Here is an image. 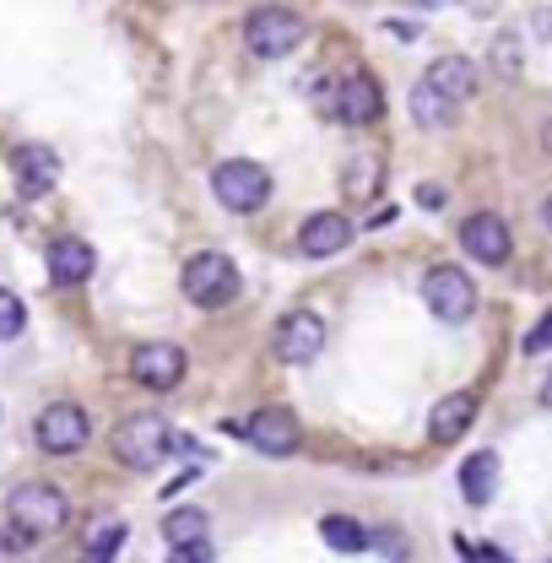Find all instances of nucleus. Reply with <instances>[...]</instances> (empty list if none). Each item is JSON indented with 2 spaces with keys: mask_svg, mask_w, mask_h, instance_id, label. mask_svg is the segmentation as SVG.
I'll return each mask as SVG.
<instances>
[{
  "mask_svg": "<svg viewBox=\"0 0 552 563\" xmlns=\"http://www.w3.org/2000/svg\"><path fill=\"white\" fill-rule=\"evenodd\" d=\"M179 287H185V298L196 303V309H228L233 298H239V266L228 261V255H217V250H201V255H190L185 261V277H179Z\"/></svg>",
  "mask_w": 552,
  "mask_h": 563,
  "instance_id": "nucleus-1",
  "label": "nucleus"
},
{
  "mask_svg": "<svg viewBox=\"0 0 552 563\" xmlns=\"http://www.w3.org/2000/svg\"><path fill=\"white\" fill-rule=\"evenodd\" d=\"M174 450V428L157 418V412H136L114 428V461H125L131 472H152L163 466Z\"/></svg>",
  "mask_w": 552,
  "mask_h": 563,
  "instance_id": "nucleus-2",
  "label": "nucleus"
},
{
  "mask_svg": "<svg viewBox=\"0 0 552 563\" xmlns=\"http://www.w3.org/2000/svg\"><path fill=\"white\" fill-rule=\"evenodd\" d=\"M11 526H22L33 542H44V537H55V531H66L70 520V504L66 493L55 488V483H22V488L11 493Z\"/></svg>",
  "mask_w": 552,
  "mask_h": 563,
  "instance_id": "nucleus-3",
  "label": "nucleus"
},
{
  "mask_svg": "<svg viewBox=\"0 0 552 563\" xmlns=\"http://www.w3.org/2000/svg\"><path fill=\"white\" fill-rule=\"evenodd\" d=\"M244 44L261 60H281V55H292L303 44V16L287 11V5H255L244 16Z\"/></svg>",
  "mask_w": 552,
  "mask_h": 563,
  "instance_id": "nucleus-4",
  "label": "nucleus"
},
{
  "mask_svg": "<svg viewBox=\"0 0 552 563\" xmlns=\"http://www.w3.org/2000/svg\"><path fill=\"white\" fill-rule=\"evenodd\" d=\"M211 190L228 211H261L272 201V174L250 157H228V163L211 168Z\"/></svg>",
  "mask_w": 552,
  "mask_h": 563,
  "instance_id": "nucleus-5",
  "label": "nucleus"
},
{
  "mask_svg": "<svg viewBox=\"0 0 552 563\" xmlns=\"http://www.w3.org/2000/svg\"><path fill=\"white\" fill-rule=\"evenodd\" d=\"M422 303L444 320V325H461L477 314V282L466 277L461 266H428L422 272Z\"/></svg>",
  "mask_w": 552,
  "mask_h": 563,
  "instance_id": "nucleus-6",
  "label": "nucleus"
},
{
  "mask_svg": "<svg viewBox=\"0 0 552 563\" xmlns=\"http://www.w3.org/2000/svg\"><path fill=\"white\" fill-rule=\"evenodd\" d=\"M325 352V320L314 309H292L276 320V357L281 363H314Z\"/></svg>",
  "mask_w": 552,
  "mask_h": 563,
  "instance_id": "nucleus-7",
  "label": "nucleus"
},
{
  "mask_svg": "<svg viewBox=\"0 0 552 563\" xmlns=\"http://www.w3.org/2000/svg\"><path fill=\"white\" fill-rule=\"evenodd\" d=\"M38 444L49 450V455H76L81 444H87V433H92V422L87 412L76 407V401H55V407H44L38 412Z\"/></svg>",
  "mask_w": 552,
  "mask_h": 563,
  "instance_id": "nucleus-8",
  "label": "nucleus"
},
{
  "mask_svg": "<svg viewBox=\"0 0 552 563\" xmlns=\"http://www.w3.org/2000/svg\"><path fill=\"white\" fill-rule=\"evenodd\" d=\"M331 109H336V120H346V125H374L385 114V92H379V81L368 70H346L342 81H336Z\"/></svg>",
  "mask_w": 552,
  "mask_h": 563,
  "instance_id": "nucleus-9",
  "label": "nucleus"
},
{
  "mask_svg": "<svg viewBox=\"0 0 552 563\" xmlns=\"http://www.w3.org/2000/svg\"><path fill=\"white\" fill-rule=\"evenodd\" d=\"M131 379L146 385V390H174L185 379V352L174 342H141L131 352Z\"/></svg>",
  "mask_w": 552,
  "mask_h": 563,
  "instance_id": "nucleus-10",
  "label": "nucleus"
},
{
  "mask_svg": "<svg viewBox=\"0 0 552 563\" xmlns=\"http://www.w3.org/2000/svg\"><path fill=\"white\" fill-rule=\"evenodd\" d=\"M461 244H466V255L472 261H483V266H504L509 261V222L498 217V211H477V217H466L461 222Z\"/></svg>",
  "mask_w": 552,
  "mask_h": 563,
  "instance_id": "nucleus-11",
  "label": "nucleus"
},
{
  "mask_svg": "<svg viewBox=\"0 0 552 563\" xmlns=\"http://www.w3.org/2000/svg\"><path fill=\"white\" fill-rule=\"evenodd\" d=\"M233 433H244L261 455H292V444H298V418L281 412V407H266V412H255L250 422H233Z\"/></svg>",
  "mask_w": 552,
  "mask_h": 563,
  "instance_id": "nucleus-12",
  "label": "nucleus"
},
{
  "mask_svg": "<svg viewBox=\"0 0 552 563\" xmlns=\"http://www.w3.org/2000/svg\"><path fill=\"white\" fill-rule=\"evenodd\" d=\"M352 222H346L342 211H314L303 228H298V250L309 255V261H331V255H342L346 244H352Z\"/></svg>",
  "mask_w": 552,
  "mask_h": 563,
  "instance_id": "nucleus-13",
  "label": "nucleus"
},
{
  "mask_svg": "<svg viewBox=\"0 0 552 563\" xmlns=\"http://www.w3.org/2000/svg\"><path fill=\"white\" fill-rule=\"evenodd\" d=\"M11 174H16V190L22 196H44V190H55V179H60V157L49 152V146H16L11 152Z\"/></svg>",
  "mask_w": 552,
  "mask_h": 563,
  "instance_id": "nucleus-14",
  "label": "nucleus"
},
{
  "mask_svg": "<svg viewBox=\"0 0 552 563\" xmlns=\"http://www.w3.org/2000/svg\"><path fill=\"white\" fill-rule=\"evenodd\" d=\"M477 422V396H466V390H455V396H444L439 407H433V418H428V439L433 444H455V439H466V428Z\"/></svg>",
  "mask_w": 552,
  "mask_h": 563,
  "instance_id": "nucleus-15",
  "label": "nucleus"
},
{
  "mask_svg": "<svg viewBox=\"0 0 552 563\" xmlns=\"http://www.w3.org/2000/svg\"><path fill=\"white\" fill-rule=\"evenodd\" d=\"M92 266H98V255H92L87 239H55V244H49V277L60 282V287L87 282L92 277Z\"/></svg>",
  "mask_w": 552,
  "mask_h": 563,
  "instance_id": "nucleus-16",
  "label": "nucleus"
},
{
  "mask_svg": "<svg viewBox=\"0 0 552 563\" xmlns=\"http://www.w3.org/2000/svg\"><path fill=\"white\" fill-rule=\"evenodd\" d=\"M428 81H433L450 103H466V98L477 92V66H472V60H461V55H444V60H433V66H428Z\"/></svg>",
  "mask_w": 552,
  "mask_h": 563,
  "instance_id": "nucleus-17",
  "label": "nucleus"
},
{
  "mask_svg": "<svg viewBox=\"0 0 552 563\" xmlns=\"http://www.w3.org/2000/svg\"><path fill=\"white\" fill-rule=\"evenodd\" d=\"M493 488H498V455L493 450H477V455H466L461 461V493H466V504H493Z\"/></svg>",
  "mask_w": 552,
  "mask_h": 563,
  "instance_id": "nucleus-18",
  "label": "nucleus"
},
{
  "mask_svg": "<svg viewBox=\"0 0 552 563\" xmlns=\"http://www.w3.org/2000/svg\"><path fill=\"white\" fill-rule=\"evenodd\" d=\"M455 109H461V103H450V98H444V92H439L428 76H422V81L412 87V120H417V125L439 131V125H450V120H455Z\"/></svg>",
  "mask_w": 552,
  "mask_h": 563,
  "instance_id": "nucleus-19",
  "label": "nucleus"
},
{
  "mask_svg": "<svg viewBox=\"0 0 552 563\" xmlns=\"http://www.w3.org/2000/svg\"><path fill=\"white\" fill-rule=\"evenodd\" d=\"M201 537H211L207 509H174V515H163V542L168 548H185V542H201Z\"/></svg>",
  "mask_w": 552,
  "mask_h": 563,
  "instance_id": "nucleus-20",
  "label": "nucleus"
},
{
  "mask_svg": "<svg viewBox=\"0 0 552 563\" xmlns=\"http://www.w3.org/2000/svg\"><path fill=\"white\" fill-rule=\"evenodd\" d=\"M379 185H385V163L379 157H352V168H346V196L352 201H374L379 196Z\"/></svg>",
  "mask_w": 552,
  "mask_h": 563,
  "instance_id": "nucleus-21",
  "label": "nucleus"
},
{
  "mask_svg": "<svg viewBox=\"0 0 552 563\" xmlns=\"http://www.w3.org/2000/svg\"><path fill=\"white\" fill-rule=\"evenodd\" d=\"M320 537L331 542V553H368V531L346 515H325L320 520Z\"/></svg>",
  "mask_w": 552,
  "mask_h": 563,
  "instance_id": "nucleus-22",
  "label": "nucleus"
},
{
  "mask_svg": "<svg viewBox=\"0 0 552 563\" xmlns=\"http://www.w3.org/2000/svg\"><path fill=\"white\" fill-rule=\"evenodd\" d=\"M487 66H493V76L515 81V76H520V66H526V49H520V38H515V33H498V38L487 44Z\"/></svg>",
  "mask_w": 552,
  "mask_h": 563,
  "instance_id": "nucleus-23",
  "label": "nucleus"
},
{
  "mask_svg": "<svg viewBox=\"0 0 552 563\" xmlns=\"http://www.w3.org/2000/svg\"><path fill=\"white\" fill-rule=\"evenodd\" d=\"M22 331H27V309L11 287H0V342H16Z\"/></svg>",
  "mask_w": 552,
  "mask_h": 563,
  "instance_id": "nucleus-24",
  "label": "nucleus"
},
{
  "mask_svg": "<svg viewBox=\"0 0 552 563\" xmlns=\"http://www.w3.org/2000/svg\"><path fill=\"white\" fill-rule=\"evenodd\" d=\"M125 526H103V531H92V542H87V559L92 563H109V559H120V548H125Z\"/></svg>",
  "mask_w": 552,
  "mask_h": 563,
  "instance_id": "nucleus-25",
  "label": "nucleus"
},
{
  "mask_svg": "<svg viewBox=\"0 0 552 563\" xmlns=\"http://www.w3.org/2000/svg\"><path fill=\"white\" fill-rule=\"evenodd\" d=\"M368 553H385V559H407V537H401V531H368Z\"/></svg>",
  "mask_w": 552,
  "mask_h": 563,
  "instance_id": "nucleus-26",
  "label": "nucleus"
},
{
  "mask_svg": "<svg viewBox=\"0 0 552 563\" xmlns=\"http://www.w3.org/2000/svg\"><path fill=\"white\" fill-rule=\"evenodd\" d=\"M548 347H552V314H542V320H537V331L526 336V357H542Z\"/></svg>",
  "mask_w": 552,
  "mask_h": 563,
  "instance_id": "nucleus-27",
  "label": "nucleus"
},
{
  "mask_svg": "<svg viewBox=\"0 0 552 563\" xmlns=\"http://www.w3.org/2000/svg\"><path fill=\"white\" fill-rule=\"evenodd\" d=\"M455 553H461V559H509L504 548H487V542H466V537H455Z\"/></svg>",
  "mask_w": 552,
  "mask_h": 563,
  "instance_id": "nucleus-28",
  "label": "nucleus"
},
{
  "mask_svg": "<svg viewBox=\"0 0 552 563\" xmlns=\"http://www.w3.org/2000/svg\"><path fill=\"white\" fill-rule=\"evenodd\" d=\"M174 559H179V563H201V559H211V537H201V542H185V548H174Z\"/></svg>",
  "mask_w": 552,
  "mask_h": 563,
  "instance_id": "nucleus-29",
  "label": "nucleus"
},
{
  "mask_svg": "<svg viewBox=\"0 0 552 563\" xmlns=\"http://www.w3.org/2000/svg\"><path fill=\"white\" fill-rule=\"evenodd\" d=\"M417 201H422L428 211H439L444 207V190H439V185H417Z\"/></svg>",
  "mask_w": 552,
  "mask_h": 563,
  "instance_id": "nucleus-30",
  "label": "nucleus"
},
{
  "mask_svg": "<svg viewBox=\"0 0 552 563\" xmlns=\"http://www.w3.org/2000/svg\"><path fill=\"white\" fill-rule=\"evenodd\" d=\"M537 33H542V38H552V11H537Z\"/></svg>",
  "mask_w": 552,
  "mask_h": 563,
  "instance_id": "nucleus-31",
  "label": "nucleus"
},
{
  "mask_svg": "<svg viewBox=\"0 0 552 563\" xmlns=\"http://www.w3.org/2000/svg\"><path fill=\"white\" fill-rule=\"evenodd\" d=\"M461 5H472V11H493L498 0H461Z\"/></svg>",
  "mask_w": 552,
  "mask_h": 563,
  "instance_id": "nucleus-32",
  "label": "nucleus"
},
{
  "mask_svg": "<svg viewBox=\"0 0 552 563\" xmlns=\"http://www.w3.org/2000/svg\"><path fill=\"white\" fill-rule=\"evenodd\" d=\"M542 228H548V233H552V196H548V201H542Z\"/></svg>",
  "mask_w": 552,
  "mask_h": 563,
  "instance_id": "nucleus-33",
  "label": "nucleus"
},
{
  "mask_svg": "<svg viewBox=\"0 0 552 563\" xmlns=\"http://www.w3.org/2000/svg\"><path fill=\"white\" fill-rule=\"evenodd\" d=\"M542 401H548V407H552V379H548V385H542Z\"/></svg>",
  "mask_w": 552,
  "mask_h": 563,
  "instance_id": "nucleus-34",
  "label": "nucleus"
},
{
  "mask_svg": "<svg viewBox=\"0 0 552 563\" xmlns=\"http://www.w3.org/2000/svg\"><path fill=\"white\" fill-rule=\"evenodd\" d=\"M417 5H450V0H417Z\"/></svg>",
  "mask_w": 552,
  "mask_h": 563,
  "instance_id": "nucleus-35",
  "label": "nucleus"
},
{
  "mask_svg": "<svg viewBox=\"0 0 552 563\" xmlns=\"http://www.w3.org/2000/svg\"><path fill=\"white\" fill-rule=\"evenodd\" d=\"M548 146H552V125H548Z\"/></svg>",
  "mask_w": 552,
  "mask_h": 563,
  "instance_id": "nucleus-36",
  "label": "nucleus"
}]
</instances>
